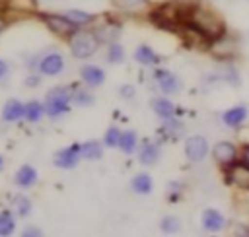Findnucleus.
Here are the masks:
<instances>
[{"instance_id": "nucleus-1", "label": "nucleus", "mask_w": 249, "mask_h": 237, "mask_svg": "<svg viewBox=\"0 0 249 237\" xmlns=\"http://www.w3.org/2000/svg\"><path fill=\"white\" fill-rule=\"evenodd\" d=\"M185 23H191L193 27H196L202 35L208 37V41L212 43L214 39H218L220 35H224L228 31L224 19L210 8H204L202 4L195 2L189 10V16H187V21Z\"/></svg>"}, {"instance_id": "nucleus-2", "label": "nucleus", "mask_w": 249, "mask_h": 237, "mask_svg": "<svg viewBox=\"0 0 249 237\" xmlns=\"http://www.w3.org/2000/svg\"><path fill=\"white\" fill-rule=\"evenodd\" d=\"M101 41L93 31H76L70 37V51L76 58H88L97 51V45Z\"/></svg>"}, {"instance_id": "nucleus-3", "label": "nucleus", "mask_w": 249, "mask_h": 237, "mask_svg": "<svg viewBox=\"0 0 249 237\" xmlns=\"http://www.w3.org/2000/svg\"><path fill=\"white\" fill-rule=\"evenodd\" d=\"M70 99H72V93L68 91V87H54V89H51L47 93V99H45V113L49 117H58L62 113H68Z\"/></svg>"}, {"instance_id": "nucleus-4", "label": "nucleus", "mask_w": 249, "mask_h": 237, "mask_svg": "<svg viewBox=\"0 0 249 237\" xmlns=\"http://www.w3.org/2000/svg\"><path fill=\"white\" fill-rule=\"evenodd\" d=\"M208 51H210V54H212L216 60L231 62V58H233L235 52H237V41H235V37H233L230 31H226L224 35H220L218 39H214V41L210 43Z\"/></svg>"}, {"instance_id": "nucleus-5", "label": "nucleus", "mask_w": 249, "mask_h": 237, "mask_svg": "<svg viewBox=\"0 0 249 237\" xmlns=\"http://www.w3.org/2000/svg\"><path fill=\"white\" fill-rule=\"evenodd\" d=\"M224 181L230 186L249 190V165L243 163L241 159H237L231 165L224 167Z\"/></svg>"}, {"instance_id": "nucleus-6", "label": "nucleus", "mask_w": 249, "mask_h": 237, "mask_svg": "<svg viewBox=\"0 0 249 237\" xmlns=\"http://www.w3.org/2000/svg\"><path fill=\"white\" fill-rule=\"evenodd\" d=\"M43 21L58 37H72L78 31V25L66 14H45Z\"/></svg>"}, {"instance_id": "nucleus-7", "label": "nucleus", "mask_w": 249, "mask_h": 237, "mask_svg": "<svg viewBox=\"0 0 249 237\" xmlns=\"http://www.w3.org/2000/svg\"><path fill=\"white\" fill-rule=\"evenodd\" d=\"M237 155H239V152H237L235 144H231V142H228V140L216 142L214 148H212V157H214V161H216L222 169L228 167V165H231L233 161H237Z\"/></svg>"}, {"instance_id": "nucleus-8", "label": "nucleus", "mask_w": 249, "mask_h": 237, "mask_svg": "<svg viewBox=\"0 0 249 237\" xmlns=\"http://www.w3.org/2000/svg\"><path fill=\"white\" fill-rule=\"evenodd\" d=\"M185 155L189 161L198 163L208 155V142L204 136L196 134V136H189L185 140Z\"/></svg>"}, {"instance_id": "nucleus-9", "label": "nucleus", "mask_w": 249, "mask_h": 237, "mask_svg": "<svg viewBox=\"0 0 249 237\" xmlns=\"http://www.w3.org/2000/svg\"><path fill=\"white\" fill-rule=\"evenodd\" d=\"M80 157H82V146H80V144H72V146H68V148L56 152L53 161H54L56 167L70 169V167H74V165L78 163Z\"/></svg>"}, {"instance_id": "nucleus-10", "label": "nucleus", "mask_w": 249, "mask_h": 237, "mask_svg": "<svg viewBox=\"0 0 249 237\" xmlns=\"http://www.w3.org/2000/svg\"><path fill=\"white\" fill-rule=\"evenodd\" d=\"M37 68L45 76H56V74H60L64 70V58L58 52H47L45 56H41Z\"/></svg>"}, {"instance_id": "nucleus-11", "label": "nucleus", "mask_w": 249, "mask_h": 237, "mask_svg": "<svg viewBox=\"0 0 249 237\" xmlns=\"http://www.w3.org/2000/svg\"><path fill=\"white\" fill-rule=\"evenodd\" d=\"M247 115H249V109L245 103H237L230 109H226L222 113V122L230 128H239L245 120H247Z\"/></svg>"}, {"instance_id": "nucleus-12", "label": "nucleus", "mask_w": 249, "mask_h": 237, "mask_svg": "<svg viewBox=\"0 0 249 237\" xmlns=\"http://www.w3.org/2000/svg\"><path fill=\"white\" fill-rule=\"evenodd\" d=\"M154 78H156V82H158L160 89H161L165 95H173V93H177V91H179V87H181L179 78H177L173 72H169V70L158 68V70L154 72Z\"/></svg>"}, {"instance_id": "nucleus-13", "label": "nucleus", "mask_w": 249, "mask_h": 237, "mask_svg": "<svg viewBox=\"0 0 249 237\" xmlns=\"http://www.w3.org/2000/svg\"><path fill=\"white\" fill-rule=\"evenodd\" d=\"M224 225H226V220H224V216H222L218 210L206 208V210L202 212V227H204L206 231L216 233V231H220Z\"/></svg>"}, {"instance_id": "nucleus-14", "label": "nucleus", "mask_w": 249, "mask_h": 237, "mask_svg": "<svg viewBox=\"0 0 249 237\" xmlns=\"http://www.w3.org/2000/svg\"><path fill=\"white\" fill-rule=\"evenodd\" d=\"M80 76L84 80V84H88L89 87H97L103 84L105 80V72L99 68V66H93V64H86L82 70H80Z\"/></svg>"}, {"instance_id": "nucleus-15", "label": "nucleus", "mask_w": 249, "mask_h": 237, "mask_svg": "<svg viewBox=\"0 0 249 237\" xmlns=\"http://www.w3.org/2000/svg\"><path fill=\"white\" fill-rule=\"evenodd\" d=\"M152 109H154V113H156L160 118H163V120L173 118V117L177 115V107H175L167 97H156V99L152 101Z\"/></svg>"}, {"instance_id": "nucleus-16", "label": "nucleus", "mask_w": 249, "mask_h": 237, "mask_svg": "<svg viewBox=\"0 0 249 237\" xmlns=\"http://www.w3.org/2000/svg\"><path fill=\"white\" fill-rule=\"evenodd\" d=\"M21 117H25V105L18 99H10L2 109V118L14 122V120H19Z\"/></svg>"}, {"instance_id": "nucleus-17", "label": "nucleus", "mask_w": 249, "mask_h": 237, "mask_svg": "<svg viewBox=\"0 0 249 237\" xmlns=\"http://www.w3.org/2000/svg\"><path fill=\"white\" fill-rule=\"evenodd\" d=\"M134 58L144 64V66H156L160 62V56L154 52V49H150L148 45H140L136 51H134Z\"/></svg>"}, {"instance_id": "nucleus-18", "label": "nucleus", "mask_w": 249, "mask_h": 237, "mask_svg": "<svg viewBox=\"0 0 249 237\" xmlns=\"http://www.w3.org/2000/svg\"><path fill=\"white\" fill-rule=\"evenodd\" d=\"M158 157H160V146H158V144L146 142V144L140 148V153H138L140 163H144V165H152V163L158 161Z\"/></svg>"}, {"instance_id": "nucleus-19", "label": "nucleus", "mask_w": 249, "mask_h": 237, "mask_svg": "<svg viewBox=\"0 0 249 237\" xmlns=\"http://www.w3.org/2000/svg\"><path fill=\"white\" fill-rule=\"evenodd\" d=\"M35 181H37V171H35L31 165H23V167H19V171L16 173V183H18L21 188L31 186Z\"/></svg>"}, {"instance_id": "nucleus-20", "label": "nucleus", "mask_w": 249, "mask_h": 237, "mask_svg": "<svg viewBox=\"0 0 249 237\" xmlns=\"http://www.w3.org/2000/svg\"><path fill=\"white\" fill-rule=\"evenodd\" d=\"M132 190L138 192V194H148L152 190V177L148 173H138L134 179H132Z\"/></svg>"}, {"instance_id": "nucleus-21", "label": "nucleus", "mask_w": 249, "mask_h": 237, "mask_svg": "<svg viewBox=\"0 0 249 237\" xmlns=\"http://www.w3.org/2000/svg\"><path fill=\"white\" fill-rule=\"evenodd\" d=\"M16 229V220L12 216V212L2 210L0 212V237H10Z\"/></svg>"}, {"instance_id": "nucleus-22", "label": "nucleus", "mask_w": 249, "mask_h": 237, "mask_svg": "<svg viewBox=\"0 0 249 237\" xmlns=\"http://www.w3.org/2000/svg\"><path fill=\"white\" fill-rule=\"evenodd\" d=\"M136 142H138L136 132H134V130H124V132L121 134L119 148H121L124 153H132V152H134V148H136Z\"/></svg>"}, {"instance_id": "nucleus-23", "label": "nucleus", "mask_w": 249, "mask_h": 237, "mask_svg": "<svg viewBox=\"0 0 249 237\" xmlns=\"http://www.w3.org/2000/svg\"><path fill=\"white\" fill-rule=\"evenodd\" d=\"M119 31H121V27H119V25L107 23V25H103V27L95 29L93 33L97 35V39H99V41H113L115 37H119Z\"/></svg>"}, {"instance_id": "nucleus-24", "label": "nucleus", "mask_w": 249, "mask_h": 237, "mask_svg": "<svg viewBox=\"0 0 249 237\" xmlns=\"http://www.w3.org/2000/svg\"><path fill=\"white\" fill-rule=\"evenodd\" d=\"M45 113V105H41L39 101H29L27 105H25V118L29 120V122H35V120H39L41 118V115Z\"/></svg>"}, {"instance_id": "nucleus-25", "label": "nucleus", "mask_w": 249, "mask_h": 237, "mask_svg": "<svg viewBox=\"0 0 249 237\" xmlns=\"http://www.w3.org/2000/svg\"><path fill=\"white\" fill-rule=\"evenodd\" d=\"M6 2H8V8H12L16 12H23V14L35 12V8H37V0H6Z\"/></svg>"}, {"instance_id": "nucleus-26", "label": "nucleus", "mask_w": 249, "mask_h": 237, "mask_svg": "<svg viewBox=\"0 0 249 237\" xmlns=\"http://www.w3.org/2000/svg\"><path fill=\"white\" fill-rule=\"evenodd\" d=\"M66 16L78 25V27H82V25H88V23H91L93 21V16L91 14H88V12H84V10H68L66 12Z\"/></svg>"}, {"instance_id": "nucleus-27", "label": "nucleus", "mask_w": 249, "mask_h": 237, "mask_svg": "<svg viewBox=\"0 0 249 237\" xmlns=\"http://www.w3.org/2000/svg\"><path fill=\"white\" fill-rule=\"evenodd\" d=\"M82 157H86V159H99L101 157V144L99 142H86V144H82Z\"/></svg>"}, {"instance_id": "nucleus-28", "label": "nucleus", "mask_w": 249, "mask_h": 237, "mask_svg": "<svg viewBox=\"0 0 249 237\" xmlns=\"http://www.w3.org/2000/svg\"><path fill=\"white\" fill-rule=\"evenodd\" d=\"M124 58V49L119 45V43H109V49H107V60L117 64V62H123Z\"/></svg>"}, {"instance_id": "nucleus-29", "label": "nucleus", "mask_w": 249, "mask_h": 237, "mask_svg": "<svg viewBox=\"0 0 249 237\" xmlns=\"http://www.w3.org/2000/svg\"><path fill=\"white\" fill-rule=\"evenodd\" d=\"M121 130L117 128V126H111V128H107V132H105V136H103V142H105V146H109V148H115V146H119V142H121Z\"/></svg>"}, {"instance_id": "nucleus-30", "label": "nucleus", "mask_w": 249, "mask_h": 237, "mask_svg": "<svg viewBox=\"0 0 249 237\" xmlns=\"http://www.w3.org/2000/svg\"><path fill=\"white\" fill-rule=\"evenodd\" d=\"M72 99H74V103L80 105V107H86V105H91V103H93V95H91L89 91H86V89H76V91L72 93Z\"/></svg>"}, {"instance_id": "nucleus-31", "label": "nucleus", "mask_w": 249, "mask_h": 237, "mask_svg": "<svg viewBox=\"0 0 249 237\" xmlns=\"http://www.w3.org/2000/svg\"><path fill=\"white\" fill-rule=\"evenodd\" d=\"M160 227H161V231H165V233H175V231H179L181 221H179L175 216H165V218L161 220Z\"/></svg>"}, {"instance_id": "nucleus-32", "label": "nucleus", "mask_w": 249, "mask_h": 237, "mask_svg": "<svg viewBox=\"0 0 249 237\" xmlns=\"http://www.w3.org/2000/svg\"><path fill=\"white\" fill-rule=\"evenodd\" d=\"M16 208H18V214L25 218L29 214V210H31V204H29V200L25 196H18L16 198Z\"/></svg>"}, {"instance_id": "nucleus-33", "label": "nucleus", "mask_w": 249, "mask_h": 237, "mask_svg": "<svg viewBox=\"0 0 249 237\" xmlns=\"http://www.w3.org/2000/svg\"><path fill=\"white\" fill-rule=\"evenodd\" d=\"M21 237H43V231L39 229V227H25L23 231H21Z\"/></svg>"}, {"instance_id": "nucleus-34", "label": "nucleus", "mask_w": 249, "mask_h": 237, "mask_svg": "<svg viewBox=\"0 0 249 237\" xmlns=\"http://www.w3.org/2000/svg\"><path fill=\"white\" fill-rule=\"evenodd\" d=\"M233 229H235V231H233L235 237H249V227H247V225H239V223H237Z\"/></svg>"}, {"instance_id": "nucleus-35", "label": "nucleus", "mask_w": 249, "mask_h": 237, "mask_svg": "<svg viewBox=\"0 0 249 237\" xmlns=\"http://www.w3.org/2000/svg\"><path fill=\"white\" fill-rule=\"evenodd\" d=\"M121 95L126 97V99H130V97L134 95V87L128 85V84H126V85H121Z\"/></svg>"}, {"instance_id": "nucleus-36", "label": "nucleus", "mask_w": 249, "mask_h": 237, "mask_svg": "<svg viewBox=\"0 0 249 237\" xmlns=\"http://www.w3.org/2000/svg\"><path fill=\"white\" fill-rule=\"evenodd\" d=\"M241 161L249 165V142H245V144L241 146Z\"/></svg>"}, {"instance_id": "nucleus-37", "label": "nucleus", "mask_w": 249, "mask_h": 237, "mask_svg": "<svg viewBox=\"0 0 249 237\" xmlns=\"http://www.w3.org/2000/svg\"><path fill=\"white\" fill-rule=\"evenodd\" d=\"M6 72H8V64H6V60H2V58H0V78H4V76H6Z\"/></svg>"}, {"instance_id": "nucleus-38", "label": "nucleus", "mask_w": 249, "mask_h": 237, "mask_svg": "<svg viewBox=\"0 0 249 237\" xmlns=\"http://www.w3.org/2000/svg\"><path fill=\"white\" fill-rule=\"evenodd\" d=\"M4 27H6V19H4V16L0 14V31H2Z\"/></svg>"}, {"instance_id": "nucleus-39", "label": "nucleus", "mask_w": 249, "mask_h": 237, "mask_svg": "<svg viewBox=\"0 0 249 237\" xmlns=\"http://www.w3.org/2000/svg\"><path fill=\"white\" fill-rule=\"evenodd\" d=\"M2 165H4V161H2V157H0V169H2Z\"/></svg>"}, {"instance_id": "nucleus-40", "label": "nucleus", "mask_w": 249, "mask_h": 237, "mask_svg": "<svg viewBox=\"0 0 249 237\" xmlns=\"http://www.w3.org/2000/svg\"><path fill=\"white\" fill-rule=\"evenodd\" d=\"M140 2H146V0H140Z\"/></svg>"}]
</instances>
